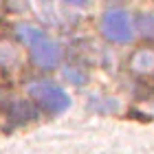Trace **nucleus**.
I'll return each instance as SVG.
<instances>
[{"label":"nucleus","mask_w":154,"mask_h":154,"mask_svg":"<svg viewBox=\"0 0 154 154\" xmlns=\"http://www.w3.org/2000/svg\"><path fill=\"white\" fill-rule=\"evenodd\" d=\"M29 95L33 101H38L42 108H46L48 112H64L71 106V97H68L60 86H55L51 82H35L29 86Z\"/></svg>","instance_id":"1"},{"label":"nucleus","mask_w":154,"mask_h":154,"mask_svg":"<svg viewBox=\"0 0 154 154\" xmlns=\"http://www.w3.org/2000/svg\"><path fill=\"white\" fill-rule=\"evenodd\" d=\"M101 31L103 35L112 42H130L134 38V24L130 16L121 9H110L101 20Z\"/></svg>","instance_id":"2"},{"label":"nucleus","mask_w":154,"mask_h":154,"mask_svg":"<svg viewBox=\"0 0 154 154\" xmlns=\"http://www.w3.org/2000/svg\"><path fill=\"white\" fill-rule=\"evenodd\" d=\"M31 46V57L33 62H35V66L40 68H55L60 62V46L55 44L53 40H48L44 33L42 35H38L33 42H29Z\"/></svg>","instance_id":"3"},{"label":"nucleus","mask_w":154,"mask_h":154,"mask_svg":"<svg viewBox=\"0 0 154 154\" xmlns=\"http://www.w3.org/2000/svg\"><path fill=\"white\" fill-rule=\"evenodd\" d=\"M130 68L139 75L154 77V48H139V51L130 57Z\"/></svg>","instance_id":"4"},{"label":"nucleus","mask_w":154,"mask_h":154,"mask_svg":"<svg viewBox=\"0 0 154 154\" xmlns=\"http://www.w3.org/2000/svg\"><path fill=\"white\" fill-rule=\"evenodd\" d=\"M137 29L141 31V35L154 40V13H141L137 20Z\"/></svg>","instance_id":"5"},{"label":"nucleus","mask_w":154,"mask_h":154,"mask_svg":"<svg viewBox=\"0 0 154 154\" xmlns=\"http://www.w3.org/2000/svg\"><path fill=\"white\" fill-rule=\"evenodd\" d=\"M33 117V110L29 103L24 101H16L13 103V119H18V121H26V119Z\"/></svg>","instance_id":"6"},{"label":"nucleus","mask_w":154,"mask_h":154,"mask_svg":"<svg viewBox=\"0 0 154 154\" xmlns=\"http://www.w3.org/2000/svg\"><path fill=\"white\" fill-rule=\"evenodd\" d=\"M66 2H71V5H86V0H66Z\"/></svg>","instance_id":"7"}]
</instances>
